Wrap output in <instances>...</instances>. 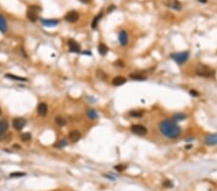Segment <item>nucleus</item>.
Listing matches in <instances>:
<instances>
[{"label":"nucleus","instance_id":"obj_2","mask_svg":"<svg viewBox=\"0 0 217 191\" xmlns=\"http://www.w3.org/2000/svg\"><path fill=\"white\" fill-rule=\"evenodd\" d=\"M195 72H196L197 75H199V76L205 77V78L212 77L214 75L213 69H210L209 67H207L205 65H203V64H199V65L196 67Z\"/></svg>","mask_w":217,"mask_h":191},{"label":"nucleus","instance_id":"obj_31","mask_svg":"<svg viewBox=\"0 0 217 191\" xmlns=\"http://www.w3.org/2000/svg\"><path fill=\"white\" fill-rule=\"evenodd\" d=\"M114 66H116V67H119V68H124V61H122V60H117V61H115L114 62Z\"/></svg>","mask_w":217,"mask_h":191},{"label":"nucleus","instance_id":"obj_35","mask_svg":"<svg viewBox=\"0 0 217 191\" xmlns=\"http://www.w3.org/2000/svg\"><path fill=\"white\" fill-rule=\"evenodd\" d=\"M79 1L81 3H83V4H88V3H90L92 1V0H79Z\"/></svg>","mask_w":217,"mask_h":191},{"label":"nucleus","instance_id":"obj_5","mask_svg":"<svg viewBox=\"0 0 217 191\" xmlns=\"http://www.w3.org/2000/svg\"><path fill=\"white\" fill-rule=\"evenodd\" d=\"M130 130H131L132 133H134L135 135H138V136H145L148 132L146 127H145L143 124H132V126H130Z\"/></svg>","mask_w":217,"mask_h":191},{"label":"nucleus","instance_id":"obj_3","mask_svg":"<svg viewBox=\"0 0 217 191\" xmlns=\"http://www.w3.org/2000/svg\"><path fill=\"white\" fill-rule=\"evenodd\" d=\"M171 58L174 60V62L178 65L181 66L189 59V52L188 51H182V52H176V53L171 54Z\"/></svg>","mask_w":217,"mask_h":191},{"label":"nucleus","instance_id":"obj_25","mask_svg":"<svg viewBox=\"0 0 217 191\" xmlns=\"http://www.w3.org/2000/svg\"><path fill=\"white\" fill-rule=\"evenodd\" d=\"M129 116H131L133 118H141L144 115V112L142 110H132L129 113Z\"/></svg>","mask_w":217,"mask_h":191},{"label":"nucleus","instance_id":"obj_22","mask_svg":"<svg viewBox=\"0 0 217 191\" xmlns=\"http://www.w3.org/2000/svg\"><path fill=\"white\" fill-rule=\"evenodd\" d=\"M102 16H103V14L102 13H100L98 14H97L94 19H93V21H92V23H91V27L93 28V29H95L97 28V26H98V22H100V20L101 19V17H102Z\"/></svg>","mask_w":217,"mask_h":191},{"label":"nucleus","instance_id":"obj_36","mask_svg":"<svg viewBox=\"0 0 217 191\" xmlns=\"http://www.w3.org/2000/svg\"><path fill=\"white\" fill-rule=\"evenodd\" d=\"M113 9H115V7H114V6H111L109 9H107V12H112Z\"/></svg>","mask_w":217,"mask_h":191},{"label":"nucleus","instance_id":"obj_15","mask_svg":"<svg viewBox=\"0 0 217 191\" xmlns=\"http://www.w3.org/2000/svg\"><path fill=\"white\" fill-rule=\"evenodd\" d=\"M129 78L136 81H144L146 80L147 76L144 74H142V72H133V74H129Z\"/></svg>","mask_w":217,"mask_h":191},{"label":"nucleus","instance_id":"obj_29","mask_svg":"<svg viewBox=\"0 0 217 191\" xmlns=\"http://www.w3.org/2000/svg\"><path fill=\"white\" fill-rule=\"evenodd\" d=\"M67 145H68V142H67V140H65V139H63V140H60L58 143L55 145V147L57 148H64L66 147Z\"/></svg>","mask_w":217,"mask_h":191},{"label":"nucleus","instance_id":"obj_19","mask_svg":"<svg viewBox=\"0 0 217 191\" xmlns=\"http://www.w3.org/2000/svg\"><path fill=\"white\" fill-rule=\"evenodd\" d=\"M108 50H109V48L107 47L106 45H104L103 43H100L98 46V51L101 56H105V55L108 53Z\"/></svg>","mask_w":217,"mask_h":191},{"label":"nucleus","instance_id":"obj_33","mask_svg":"<svg viewBox=\"0 0 217 191\" xmlns=\"http://www.w3.org/2000/svg\"><path fill=\"white\" fill-rule=\"evenodd\" d=\"M189 94L192 95V97H199V93L194 89H191L189 91Z\"/></svg>","mask_w":217,"mask_h":191},{"label":"nucleus","instance_id":"obj_16","mask_svg":"<svg viewBox=\"0 0 217 191\" xmlns=\"http://www.w3.org/2000/svg\"><path fill=\"white\" fill-rule=\"evenodd\" d=\"M126 78L124 76H116L112 79V84L114 86H122L126 83Z\"/></svg>","mask_w":217,"mask_h":191},{"label":"nucleus","instance_id":"obj_39","mask_svg":"<svg viewBox=\"0 0 217 191\" xmlns=\"http://www.w3.org/2000/svg\"><path fill=\"white\" fill-rule=\"evenodd\" d=\"M1 114H2V110H1V108H0V116H1Z\"/></svg>","mask_w":217,"mask_h":191},{"label":"nucleus","instance_id":"obj_24","mask_svg":"<svg viewBox=\"0 0 217 191\" xmlns=\"http://www.w3.org/2000/svg\"><path fill=\"white\" fill-rule=\"evenodd\" d=\"M5 77L7 78H10L12 80H19V81H28V79L26 77H22V76H17V75H14V74H5Z\"/></svg>","mask_w":217,"mask_h":191},{"label":"nucleus","instance_id":"obj_10","mask_svg":"<svg viewBox=\"0 0 217 191\" xmlns=\"http://www.w3.org/2000/svg\"><path fill=\"white\" fill-rule=\"evenodd\" d=\"M37 113L38 115L42 116V117H45V116L47 115L48 113V106L45 102H40L37 105Z\"/></svg>","mask_w":217,"mask_h":191},{"label":"nucleus","instance_id":"obj_8","mask_svg":"<svg viewBox=\"0 0 217 191\" xmlns=\"http://www.w3.org/2000/svg\"><path fill=\"white\" fill-rule=\"evenodd\" d=\"M79 19V14L75 11H71L69 13L66 14L65 16V20L69 23H74Z\"/></svg>","mask_w":217,"mask_h":191},{"label":"nucleus","instance_id":"obj_21","mask_svg":"<svg viewBox=\"0 0 217 191\" xmlns=\"http://www.w3.org/2000/svg\"><path fill=\"white\" fill-rule=\"evenodd\" d=\"M87 114V117H88L90 120H97L98 118V112L95 111V109H88L86 112Z\"/></svg>","mask_w":217,"mask_h":191},{"label":"nucleus","instance_id":"obj_13","mask_svg":"<svg viewBox=\"0 0 217 191\" xmlns=\"http://www.w3.org/2000/svg\"><path fill=\"white\" fill-rule=\"evenodd\" d=\"M80 138H81V133L78 131V130H71V131L69 133V139L72 143H75V142L79 141Z\"/></svg>","mask_w":217,"mask_h":191},{"label":"nucleus","instance_id":"obj_27","mask_svg":"<svg viewBox=\"0 0 217 191\" xmlns=\"http://www.w3.org/2000/svg\"><path fill=\"white\" fill-rule=\"evenodd\" d=\"M97 76L100 78V80H103V81H105L107 79L106 74L103 71H101V69H98L97 71Z\"/></svg>","mask_w":217,"mask_h":191},{"label":"nucleus","instance_id":"obj_30","mask_svg":"<svg viewBox=\"0 0 217 191\" xmlns=\"http://www.w3.org/2000/svg\"><path fill=\"white\" fill-rule=\"evenodd\" d=\"M126 167L127 166L126 164H119V165H116V166H115V170L119 171V172H122V171L126 170Z\"/></svg>","mask_w":217,"mask_h":191},{"label":"nucleus","instance_id":"obj_37","mask_svg":"<svg viewBox=\"0 0 217 191\" xmlns=\"http://www.w3.org/2000/svg\"><path fill=\"white\" fill-rule=\"evenodd\" d=\"M198 1H199V2H201V3H204V4H205V3H207V0H198Z\"/></svg>","mask_w":217,"mask_h":191},{"label":"nucleus","instance_id":"obj_32","mask_svg":"<svg viewBox=\"0 0 217 191\" xmlns=\"http://www.w3.org/2000/svg\"><path fill=\"white\" fill-rule=\"evenodd\" d=\"M163 186L166 187V188H171V187H173V183H172V181H169V179H166V181H164V182H163Z\"/></svg>","mask_w":217,"mask_h":191},{"label":"nucleus","instance_id":"obj_26","mask_svg":"<svg viewBox=\"0 0 217 191\" xmlns=\"http://www.w3.org/2000/svg\"><path fill=\"white\" fill-rule=\"evenodd\" d=\"M20 139H21L22 141H24V142H28L32 139V135H31L30 132H24V133H22V134L20 135Z\"/></svg>","mask_w":217,"mask_h":191},{"label":"nucleus","instance_id":"obj_14","mask_svg":"<svg viewBox=\"0 0 217 191\" xmlns=\"http://www.w3.org/2000/svg\"><path fill=\"white\" fill-rule=\"evenodd\" d=\"M41 21H42L43 24L46 26V27H53V26H56L59 24V20L53 19H41Z\"/></svg>","mask_w":217,"mask_h":191},{"label":"nucleus","instance_id":"obj_6","mask_svg":"<svg viewBox=\"0 0 217 191\" xmlns=\"http://www.w3.org/2000/svg\"><path fill=\"white\" fill-rule=\"evenodd\" d=\"M26 124H27V121L24 118H14L13 120V123H12L14 129L16 130L23 129V127L26 126Z\"/></svg>","mask_w":217,"mask_h":191},{"label":"nucleus","instance_id":"obj_11","mask_svg":"<svg viewBox=\"0 0 217 191\" xmlns=\"http://www.w3.org/2000/svg\"><path fill=\"white\" fill-rule=\"evenodd\" d=\"M118 39L119 43H120V45L122 46H126L128 43V34H127V32L122 30L118 35Z\"/></svg>","mask_w":217,"mask_h":191},{"label":"nucleus","instance_id":"obj_17","mask_svg":"<svg viewBox=\"0 0 217 191\" xmlns=\"http://www.w3.org/2000/svg\"><path fill=\"white\" fill-rule=\"evenodd\" d=\"M8 128H9V123L5 119H1L0 120V136L4 135L6 131L8 130Z\"/></svg>","mask_w":217,"mask_h":191},{"label":"nucleus","instance_id":"obj_18","mask_svg":"<svg viewBox=\"0 0 217 191\" xmlns=\"http://www.w3.org/2000/svg\"><path fill=\"white\" fill-rule=\"evenodd\" d=\"M7 29H8V24L7 21H6V19L2 14H0V32L5 34L7 32Z\"/></svg>","mask_w":217,"mask_h":191},{"label":"nucleus","instance_id":"obj_28","mask_svg":"<svg viewBox=\"0 0 217 191\" xmlns=\"http://www.w3.org/2000/svg\"><path fill=\"white\" fill-rule=\"evenodd\" d=\"M25 175H26V173L24 172H13L10 174V177L11 178H17V177H23Z\"/></svg>","mask_w":217,"mask_h":191},{"label":"nucleus","instance_id":"obj_1","mask_svg":"<svg viewBox=\"0 0 217 191\" xmlns=\"http://www.w3.org/2000/svg\"><path fill=\"white\" fill-rule=\"evenodd\" d=\"M159 130L162 135L169 139H176L181 134V126L171 119H165L161 121L159 124Z\"/></svg>","mask_w":217,"mask_h":191},{"label":"nucleus","instance_id":"obj_38","mask_svg":"<svg viewBox=\"0 0 217 191\" xmlns=\"http://www.w3.org/2000/svg\"><path fill=\"white\" fill-rule=\"evenodd\" d=\"M192 148V145H187L186 147H185V149H191Z\"/></svg>","mask_w":217,"mask_h":191},{"label":"nucleus","instance_id":"obj_7","mask_svg":"<svg viewBox=\"0 0 217 191\" xmlns=\"http://www.w3.org/2000/svg\"><path fill=\"white\" fill-rule=\"evenodd\" d=\"M68 45H69V52H72V53H79V52L81 51V46L75 40L69 39L68 41Z\"/></svg>","mask_w":217,"mask_h":191},{"label":"nucleus","instance_id":"obj_34","mask_svg":"<svg viewBox=\"0 0 217 191\" xmlns=\"http://www.w3.org/2000/svg\"><path fill=\"white\" fill-rule=\"evenodd\" d=\"M20 51H21V53H22L23 56H24V58H27V53L25 52L24 48H23V47H20Z\"/></svg>","mask_w":217,"mask_h":191},{"label":"nucleus","instance_id":"obj_12","mask_svg":"<svg viewBox=\"0 0 217 191\" xmlns=\"http://www.w3.org/2000/svg\"><path fill=\"white\" fill-rule=\"evenodd\" d=\"M205 144L207 146H215L217 145V133L208 134L205 138Z\"/></svg>","mask_w":217,"mask_h":191},{"label":"nucleus","instance_id":"obj_20","mask_svg":"<svg viewBox=\"0 0 217 191\" xmlns=\"http://www.w3.org/2000/svg\"><path fill=\"white\" fill-rule=\"evenodd\" d=\"M186 117L187 116L184 114V113H176V114H174L173 115V117H172V120L174 121V122H176V123H179V122H181V121H183V120H185L186 119Z\"/></svg>","mask_w":217,"mask_h":191},{"label":"nucleus","instance_id":"obj_9","mask_svg":"<svg viewBox=\"0 0 217 191\" xmlns=\"http://www.w3.org/2000/svg\"><path fill=\"white\" fill-rule=\"evenodd\" d=\"M165 5L167 6L168 8L173 9L175 11H181L182 9L181 3L179 1V0H167Z\"/></svg>","mask_w":217,"mask_h":191},{"label":"nucleus","instance_id":"obj_4","mask_svg":"<svg viewBox=\"0 0 217 191\" xmlns=\"http://www.w3.org/2000/svg\"><path fill=\"white\" fill-rule=\"evenodd\" d=\"M42 8L37 5H32L28 8V11L26 13V16L31 22H36L38 20V12H41Z\"/></svg>","mask_w":217,"mask_h":191},{"label":"nucleus","instance_id":"obj_23","mask_svg":"<svg viewBox=\"0 0 217 191\" xmlns=\"http://www.w3.org/2000/svg\"><path fill=\"white\" fill-rule=\"evenodd\" d=\"M55 123L58 126H67V124H68V122L64 117H61V116H57L56 118H55Z\"/></svg>","mask_w":217,"mask_h":191}]
</instances>
